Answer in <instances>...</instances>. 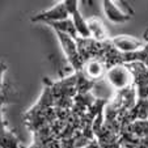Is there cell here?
Segmentation results:
<instances>
[{"label": "cell", "mask_w": 148, "mask_h": 148, "mask_svg": "<svg viewBox=\"0 0 148 148\" xmlns=\"http://www.w3.org/2000/svg\"><path fill=\"white\" fill-rule=\"evenodd\" d=\"M106 81L112 88L117 90H125L130 88L134 81L131 71L126 64H117L109 68L106 72Z\"/></svg>", "instance_id": "1"}, {"label": "cell", "mask_w": 148, "mask_h": 148, "mask_svg": "<svg viewBox=\"0 0 148 148\" xmlns=\"http://www.w3.org/2000/svg\"><path fill=\"white\" fill-rule=\"evenodd\" d=\"M55 33H56V36H58L59 42H60L62 47H63V51H64L66 56H67L68 62H70V64L72 66L77 72H80V71L84 68V64H85V63H84L83 58L80 56L76 39L71 38L70 36H67V34L58 33V32H55Z\"/></svg>", "instance_id": "2"}, {"label": "cell", "mask_w": 148, "mask_h": 148, "mask_svg": "<svg viewBox=\"0 0 148 148\" xmlns=\"http://www.w3.org/2000/svg\"><path fill=\"white\" fill-rule=\"evenodd\" d=\"M70 18V12L67 9V5H66V1H59L55 5H53L51 8L46 9V11H42L39 13L34 14L32 17V21L33 23H56V21H63V20Z\"/></svg>", "instance_id": "3"}, {"label": "cell", "mask_w": 148, "mask_h": 148, "mask_svg": "<svg viewBox=\"0 0 148 148\" xmlns=\"http://www.w3.org/2000/svg\"><path fill=\"white\" fill-rule=\"evenodd\" d=\"M112 45L121 54L136 53V51H140L145 47L144 42L131 36H117L115 38L112 39Z\"/></svg>", "instance_id": "4"}, {"label": "cell", "mask_w": 148, "mask_h": 148, "mask_svg": "<svg viewBox=\"0 0 148 148\" xmlns=\"http://www.w3.org/2000/svg\"><path fill=\"white\" fill-rule=\"evenodd\" d=\"M102 8H103V12H105V16L112 23H115V24H122V23L129 21L132 17V13H134V12H129V11L122 9L118 5V3L112 1V0L102 1Z\"/></svg>", "instance_id": "5"}, {"label": "cell", "mask_w": 148, "mask_h": 148, "mask_svg": "<svg viewBox=\"0 0 148 148\" xmlns=\"http://www.w3.org/2000/svg\"><path fill=\"white\" fill-rule=\"evenodd\" d=\"M88 23V28H89L90 32V37H92L95 41L97 42H102L108 38V33H106V29L103 26L102 21L97 17H90V18L87 20Z\"/></svg>", "instance_id": "6"}, {"label": "cell", "mask_w": 148, "mask_h": 148, "mask_svg": "<svg viewBox=\"0 0 148 148\" xmlns=\"http://www.w3.org/2000/svg\"><path fill=\"white\" fill-rule=\"evenodd\" d=\"M83 70H84V75L92 81L101 79L103 76V72H105V67H103V64L100 60H96V59H90V60H88L87 63L84 64Z\"/></svg>", "instance_id": "7"}, {"label": "cell", "mask_w": 148, "mask_h": 148, "mask_svg": "<svg viewBox=\"0 0 148 148\" xmlns=\"http://www.w3.org/2000/svg\"><path fill=\"white\" fill-rule=\"evenodd\" d=\"M49 25L55 32H58V33L67 34V36H70L71 38H73V39L79 38L77 37L79 34H77V32H76L75 25H73L72 18H67V20H63V21H56V23H50Z\"/></svg>", "instance_id": "8"}, {"label": "cell", "mask_w": 148, "mask_h": 148, "mask_svg": "<svg viewBox=\"0 0 148 148\" xmlns=\"http://www.w3.org/2000/svg\"><path fill=\"white\" fill-rule=\"evenodd\" d=\"M71 17H72L73 25H75L76 32H77L79 36L83 39L90 38V32H89V28H88V23H87V20L81 16L80 11H76Z\"/></svg>", "instance_id": "9"}, {"label": "cell", "mask_w": 148, "mask_h": 148, "mask_svg": "<svg viewBox=\"0 0 148 148\" xmlns=\"http://www.w3.org/2000/svg\"><path fill=\"white\" fill-rule=\"evenodd\" d=\"M0 148H23L21 143L17 139V136L11 132L9 130H7L1 136H0Z\"/></svg>", "instance_id": "10"}, {"label": "cell", "mask_w": 148, "mask_h": 148, "mask_svg": "<svg viewBox=\"0 0 148 148\" xmlns=\"http://www.w3.org/2000/svg\"><path fill=\"white\" fill-rule=\"evenodd\" d=\"M138 100H148V85H139L136 89Z\"/></svg>", "instance_id": "11"}, {"label": "cell", "mask_w": 148, "mask_h": 148, "mask_svg": "<svg viewBox=\"0 0 148 148\" xmlns=\"http://www.w3.org/2000/svg\"><path fill=\"white\" fill-rule=\"evenodd\" d=\"M5 131H7V129H5V122L3 121L1 113H0V136H1V135H3Z\"/></svg>", "instance_id": "12"}, {"label": "cell", "mask_w": 148, "mask_h": 148, "mask_svg": "<svg viewBox=\"0 0 148 148\" xmlns=\"http://www.w3.org/2000/svg\"><path fill=\"white\" fill-rule=\"evenodd\" d=\"M4 101H5V100H4V97H3V96H0V113H1V106H3Z\"/></svg>", "instance_id": "13"}, {"label": "cell", "mask_w": 148, "mask_h": 148, "mask_svg": "<svg viewBox=\"0 0 148 148\" xmlns=\"http://www.w3.org/2000/svg\"><path fill=\"white\" fill-rule=\"evenodd\" d=\"M121 148H129V147H122V145H121Z\"/></svg>", "instance_id": "14"}, {"label": "cell", "mask_w": 148, "mask_h": 148, "mask_svg": "<svg viewBox=\"0 0 148 148\" xmlns=\"http://www.w3.org/2000/svg\"><path fill=\"white\" fill-rule=\"evenodd\" d=\"M145 47H148V45H145Z\"/></svg>", "instance_id": "15"}]
</instances>
